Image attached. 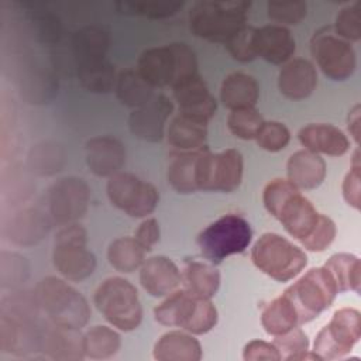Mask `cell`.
Returning a JSON list of instances; mask_svg holds the SVG:
<instances>
[{
  "label": "cell",
  "instance_id": "obj_1",
  "mask_svg": "<svg viewBox=\"0 0 361 361\" xmlns=\"http://www.w3.org/2000/svg\"><path fill=\"white\" fill-rule=\"evenodd\" d=\"M267 212L282 223L283 228L298 241L303 243L317 224L320 213L312 202L288 179H272L262 192Z\"/></svg>",
  "mask_w": 361,
  "mask_h": 361
},
{
  "label": "cell",
  "instance_id": "obj_2",
  "mask_svg": "<svg viewBox=\"0 0 361 361\" xmlns=\"http://www.w3.org/2000/svg\"><path fill=\"white\" fill-rule=\"evenodd\" d=\"M138 73L152 87H175L197 75V59L185 42L145 49L137 62Z\"/></svg>",
  "mask_w": 361,
  "mask_h": 361
},
{
  "label": "cell",
  "instance_id": "obj_3",
  "mask_svg": "<svg viewBox=\"0 0 361 361\" xmlns=\"http://www.w3.org/2000/svg\"><path fill=\"white\" fill-rule=\"evenodd\" d=\"M34 296L38 307L52 324L80 330L90 319V306L86 298L65 279L42 278L35 286Z\"/></svg>",
  "mask_w": 361,
  "mask_h": 361
},
{
  "label": "cell",
  "instance_id": "obj_4",
  "mask_svg": "<svg viewBox=\"0 0 361 361\" xmlns=\"http://www.w3.org/2000/svg\"><path fill=\"white\" fill-rule=\"evenodd\" d=\"M250 7L248 1H197L189 11L190 31L202 39L226 44L247 25Z\"/></svg>",
  "mask_w": 361,
  "mask_h": 361
},
{
  "label": "cell",
  "instance_id": "obj_5",
  "mask_svg": "<svg viewBox=\"0 0 361 361\" xmlns=\"http://www.w3.org/2000/svg\"><path fill=\"white\" fill-rule=\"evenodd\" d=\"M154 317L162 326L180 327L190 334H206L217 324L219 313L210 299L180 289L173 290L154 309Z\"/></svg>",
  "mask_w": 361,
  "mask_h": 361
},
{
  "label": "cell",
  "instance_id": "obj_6",
  "mask_svg": "<svg viewBox=\"0 0 361 361\" xmlns=\"http://www.w3.org/2000/svg\"><path fill=\"white\" fill-rule=\"evenodd\" d=\"M251 261L269 278L288 282L305 269L307 255L288 238L276 233H264L251 248Z\"/></svg>",
  "mask_w": 361,
  "mask_h": 361
},
{
  "label": "cell",
  "instance_id": "obj_7",
  "mask_svg": "<svg viewBox=\"0 0 361 361\" xmlns=\"http://www.w3.org/2000/svg\"><path fill=\"white\" fill-rule=\"evenodd\" d=\"M93 302L102 316L121 331L135 330L142 320V306L135 286L121 278L104 279L94 292Z\"/></svg>",
  "mask_w": 361,
  "mask_h": 361
},
{
  "label": "cell",
  "instance_id": "obj_8",
  "mask_svg": "<svg viewBox=\"0 0 361 361\" xmlns=\"http://www.w3.org/2000/svg\"><path fill=\"white\" fill-rule=\"evenodd\" d=\"M252 240V230L247 219L228 213L203 228L197 235L202 255L212 264H220L227 257L244 252Z\"/></svg>",
  "mask_w": 361,
  "mask_h": 361
},
{
  "label": "cell",
  "instance_id": "obj_9",
  "mask_svg": "<svg viewBox=\"0 0 361 361\" xmlns=\"http://www.w3.org/2000/svg\"><path fill=\"white\" fill-rule=\"evenodd\" d=\"M52 261L56 271L68 281L89 278L97 265L94 254L87 248V233L78 223L62 226L54 240Z\"/></svg>",
  "mask_w": 361,
  "mask_h": 361
},
{
  "label": "cell",
  "instance_id": "obj_10",
  "mask_svg": "<svg viewBox=\"0 0 361 361\" xmlns=\"http://www.w3.org/2000/svg\"><path fill=\"white\" fill-rule=\"evenodd\" d=\"M283 293L293 303L300 326L329 309L338 293V288L331 272L323 265L309 269Z\"/></svg>",
  "mask_w": 361,
  "mask_h": 361
},
{
  "label": "cell",
  "instance_id": "obj_11",
  "mask_svg": "<svg viewBox=\"0 0 361 361\" xmlns=\"http://www.w3.org/2000/svg\"><path fill=\"white\" fill-rule=\"evenodd\" d=\"M361 337V314L357 309L343 307L316 334L313 353L323 360H337L348 354Z\"/></svg>",
  "mask_w": 361,
  "mask_h": 361
},
{
  "label": "cell",
  "instance_id": "obj_12",
  "mask_svg": "<svg viewBox=\"0 0 361 361\" xmlns=\"http://www.w3.org/2000/svg\"><path fill=\"white\" fill-rule=\"evenodd\" d=\"M106 192L110 203L131 217H147L159 202V193L152 183L121 171L109 178Z\"/></svg>",
  "mask_w": 361,
  "mask_h": 361
},
{
  "label": "cell",
  "instance_id": "obj_13",
  "mask_svg": "<svg viewBox=\"0 0 361 361\" xmlns=\"http://www.w3.org/2000/svg\"><path fill=\"white\" fill-rule=\"evenodd\" d=\"M310 51L320 71L331 80H345L357 68L353 45L340 38L333 28L324 27L316 31L310 41Z\"/></svg>",
  "mask_w": 361,
  "mask_h": 361
},
{
  "label": "cell",
  "instance_id": "obj_14",
  "mask_svg": "<svg viewBox=\"0 0 361 361\" xmlns=\"http://www.w3.org/2000/svg\"><path fill=\"white\" fill-rule=\"evenodd\" d=\"M244 159L234 148L213 154L203 148L199 161V190L234 192L243 180Z\"/></svg>",
  "mask_w": 361,
  "mask_h": 361
},
{
  "label": "cell",
  "instance_id": "obj_15",
  "mask_svg": "<svg viewBox=\"0 0 361 361\" xmlns=\"http://www.w3.org/2000/svg\"><path fill=\"white\" fill-rule=\"evenodd\" d=\"M90 188L82 178L66 176L56 180L48 192V209L54 223L66 226L80 220L89 207Z\"/></svg>",
  "mask_w": 361,
  "mask_h": 361
},
{
  "label": "cell",
  "instance_id": "obj_16",
  "mask_svg": "<svg viewBox=\"0 0 361 361\" xmlns=\"http://www.w3.org/2000/svg\"><path fill=\"white\" fill-rule=\"evenodd\" d=\"M173 111V103L165 94H155L144 106L134 109L128 117L131 134L142 141L159 142L165 135V126Z\"/></svg>",
  "mask_w": 361,
  "mask_h": 361
},
{
  "label": "cell",
  "instance_id": "obj_17",
  "mask_svg": "<svg viewBox=\"0 0 361 361\" xmlns=\"http://www.w3.org/2000/svg\"><path fill=\"white\" fill-rule=\"evenodd\" d=\"M172 92L179 114L203 123H209L216 114L217 102L199 75L176 85Z\"/></svg>",
  "mask_w": 361,
  "mask_h": 361
},
{
  "label": "cell",
  "instance_id": "obj_18",
  "mask_svg": "<svg viewBox=\"0 0 361 361\" xmlns=\"http://www.w3.org/2000/svg\"><path fill=\"white\" fill-rule=\"evenodd\" d=\"M85 151L89 171L100 178H110L120 172L127 158L124 144L110 135L90 138L86 142Z\"/></svg>",
  "mask_w": 361,
  "mask_h": 361
},
{
  "label": "cell",
  "instance_id": "obj_19",
  "mask_svg": "<svg viewBox=\"0 0 361 361\" xmlns=\"http://www.w3.org/2000/svg\"><path fill=\"white\" fill-rule=\"evenodd\" d=\"M254 49L257 56L264 61L272 65H282L293 56L296 51V41L286 27L268 24L255 28Z\"/></svg>",
  "mask_w": 361,
  "mask_h": 361
},
{
  "label": "cell",
  "instance_id": "obj_20",
  "mask_svg": "<svg viewBox=\"0 0 361 361\" xmlns=\"http://www.w3.org/2000/svg\"><path fill=\"white\" fill-rule=\"evenodd\" d=\"M182 274L176 264L165 257L155 255L145 259L140 268V283L154 298L171 295L179 286Z\"/></svg>",
  "mask_w": 361,
  "mask_h": 361
},
{
  "label": "cell",
  "instance_id": "obj_21",
  "mask_svg": "<svg viewBox=\"0 0 361 361\" xmlns=\"http://www.w3.org/2000/svg\"><path fill=\"white\" fill-rule=\"evenodd\" d=\"M41 348V333L31 319L1 313L0 317V350L1 353L24 355Z\"/></svg>",
  "mask_w": 361,
  "mask_h": 361
},
{
  "label": "cell",
  "instance_id": "obj_22",
  "mask_svg": "<svg viewBox=\"0 0 361 361\" xmlns=\"http://www.w3.org/2000/svg\"><path fill=\"white\" fill-rule=\"evenodd\" d=\"M317 86V72L314 65L303 58H293L283 63L278 75L279 92L290 100L309 97Z\"/></svg>",
  "mask_w": 361,
  "mask_h": 361
},
{
  "label": "cell",
  "instance_id": "obj_23",
  "mask_svg": "<svg viewBox=\"0 0 361 361\" xmlns=\"http://www.w3.org/2000/svg\"><path fill=\"white\" fill-rule=\"evenodd\" d=\"M52 223L51 214L28 207L11 217L8 226H6V234L16 245L30 247L38 244L48 234Z\"/></svg>",
  "mask_w": 361,
  "mask_h": 361
},
{
  "label": "cell",
  "instance_id": "obj_24",
  "mask_svg": "<svg viewBox=\"0 0 361 361\" xmlns=\"http://www.w3.org/2000/svg\"><path fill=\"white\" fill-rule=\"evenodd\" d=\"M298 138L305 149L314 154L341 157L350 149L348 137L336 126L313 123L300 128Z\"/></svg>",
  "mask_w": 361,
  "mask_h": 361
},
{
  "label": "cell",
  "instance_id": "obj_25",
  "mask_svg": "<svg viewBox=\"0 0 361 361\" xmlns=\"http://www.w3.org/2000/svg\"><path fill=\"white\" fill-rule=\"evenodd\" d=\"M47 357L61 361H78L85 358L83 336L76 329L52 324L41 333V348Z\"/></svg>",
  "mask_w": 361,
  "mask_h": 361
},
{
  "label": "cell",
  "instance_id": "obj_26",
  "mask_svg": "<svg viewBox=\"0 0 361 361\" xmlns=\"http://www.w3.org/2000/svg\"><path fill=\"white\" fill-rule=\"evenodd\" d=\"M288 180L300 189H316L326 178V162L314 152L300 149L292 154L286 164Z\"/></svg>",
  "mask_w": 361,
  "mask_h": 361
},
{
  "label": "cell",
  "instance_id": "obj_27",
  "mask_svg": "<svg viewBox=\"0 0 361 361\" xmlns=\"http://www.w3.org/2000/svg\"><path fill=\"white\" fill-rule=\"evenodd\" d=\"M152 355L158 361H199L203 353L199 340L190 333L172 330L158 338Z\"/></svg>",
  "mask_w": 361,
  "mask_h": 361
},
{
  "label": "cell",
  "instance_id": "obj_28",
  "mask_svg": "<svg viewBox=\"0 0 361 361\" xmlns=\"http://www.w3.org/2000/svg\"><path fill=\"white\" fill-rule=\"evenodd\" d=\"M202 151L203 148L197 151H178L171 157L166 179L178 193L188 195L199 190V161Z\"/></svg>",
  "mask_w": 361,
  "mask_h": 361
},
{
  "label": "cell",
  "instance_id": "obj_29",
  "mask_svg": "<svg viewBox=\"0 0 361 361\" xmlns=\"http://www.w3.org/2000/svg\"><path fill=\"white\" fill-rule=\"evenodd\" d=\"M259 99V86L254 76L234 72L224 78L220 87V100L230 110L255 107Z\"/></svg>",
  "mask_w": 361,
  "mask_h": 361
},
{
  "label": "cell",
  "instance_id": "obj_30",
  "mask_svg": "<svg viewBox=\"0 0 361 361\" xmlns=\"http://www.w3.org/2000/svg\"><path fill=\"white\" fill-rule=\"evenodd\" d=\"M165 135L178 151H197L206 147L207 123L178 114L168 124Z\"/></svg>",
  "mask_w": 361,
  "mask_h": 361
},
{
  "label": "cell",
  "instance_id": "obj_31",
  "mask_svg": "<svg viewBox=\"0 0 361 361\" xmlns=\"http://www.w3.org/2000/svg\"><path fill=\"white\" fill-rule=\"evenodd\" d=\"M182 279L185 289L207 299H212L220 286V272L216 269L214 264L204 261H186Z\"/></svg>",
  "mask_w": 361,
  "mask_h": 361
},
{
  "label": "cell",
  "instance_id": "obj_32",
  "mask_svg": "<svg viewBox=\"0 0 361 361\" xmlns=\"http://www.w3.org/2000/svg\"><path fill=\"white\" fill-rule=\"evenodd\" d=\"M261 324L264 330L274 337L299 326L296 309L285 293L272 299L262 307Z\"/></svg>",
  "mask_w": 361,
  "mask_h": 361
},
{
  "label": "cell",
  "instance_id": "obj_33",
  "mask_svg": "<svg viewBox=\"0 0 361 361\" xmlns=\"http://www.w3.org/2000/svg\"><path fill=\"white\" fill-rule=\"evenodd\" d=\"M110 44L109 32L97 25L78 30L72 37V48L76 63L106 58Z\"/></svg>",
  "mask_w": 361,
  "mask_h": 361
},
{
  "label": "cell",
  "instance_id": "obj_34",
  "mask_svg": "<svg viewBox=\"0 0 361 361\" xmlns=\"http://www.w3.org/2000/svg\"><path fill=\"white\" fill-rule=\"evenodd\" d=\"M117 99L131 109H138L149 102L154 87L138 73L137 69H124L117 75L114 85Z\"/></svg>",
  "mask_w": 361,
  "mask_h": 361
},
{
  "label": "cell",
  "instance_id": "obj_35",
  "mask_svg": "<svg viewBox=\"0 0 361 361\" xmlns=\"http://www.w3.org/2000/svg\"><path fill=\"white\" fill-rule=\"evenodd\" d=\"M76 69L80 85L92 93H107L116 85V69L107 58L79 62Z\"/></svg>",
  "mask_w": 361,
  "mask_h": 361
},
{
  "label": "cell",
  "instance_id": "obj_36",
  "mask_svg": "<svg viewBox=\"0 0 361 361\" xmlns=\"http://www.w3.org/2000/svg\"><path fill=\"white\" fill-rule=\"evenodd\" d=\"M324 267L331 272L338 292H361V262L357 255L348 252L334 254Z\"/></svg>",
  "mask_w": 361,
  "mask_h": 361
},
{
  "label": "cell",
  "instance_id": "obj_37",
  "mask_svg": "<svg viewBox=\"0 0 361 361\" xmlns=\"http://www.w3.org/2000/svg\"><path fill=\"white\" fill-rule=\"evenodd\" d=\"M145 250L134 237H120L110 243L107 248L109 264L118 272L130 274L141 268L145 261Z\"/></svg>",
  "mask_w": 361,
  "mask_h": 361
},
{
  "label": "cell",
  "instance_id": "obj_38",
  "mask_svg": "<svg viewBox=\"0 0 361 361\" xmlns=\"http://www.w3.org/2000/svg\"><path fill=\"white\" fill-rule=\"evenodd\" d=\"M121 345L120 334L107 326H94L83 334V351L86 358L107 360L117 354Z\"/></svg>",
  "mask_w": 361,
  "mask_h": 361
},
{
  "label": "cell",
  "instance_id": "obj_39",
  "mask_svg": "<svg viewBox=\"0 0 361 361\" xmlns=\"http://www.w3.org/2000/svg\"><path fill=\"white\" fill-rule=\"evenodd\" d=\"M28 164L38 175H54L63 166L65 152L55 142H42L31 148Z\"/></svg>",
  "mask_w": 361,
  "mask_h": 361
},
{
  "label": "cell",
  "instance_id": "obj_40",
  "mask_svg": "<svg viewBox=\"0 0 361 361\" xmlns=\"http://www.w3.org/2000/svg\"><path fill=\"white\" fill-rule=\"evenodd\" d=\"M265 120L255 107L231 110L227 117V127L233 135L240 140H255Z\"/></svg>",
  "mask_w": 361,
  "mask_h": 361
},
{
  "label": "cell",
  "instance_id": "obj_41",
  "mask_svg": "<svg viewBox=\"0 0 361 361\" xmlns=\"http://www.w3.org/2000/svg\"><path fill=\"white\" fill-rule=\"evenodd\" d=\"M30 275V267L24 257L17 252L1 251L0 254V283L1 288L14 289L23 285Z\"/></svg>",
  "mask_w": 361,
  "mask_h": 361
},
{
  "label": "cell",
  "instance_id": "obj_42",
  "mask_svg": "<svg viewBox=\"0 0 361 361\" xmlns=\"http://www.w3.org/2000/svg\"><path fill=\"white\" fill-rule=\"evenodd\" d=\"M268 18L276 25H296L307 14V4L305 1H268Z\"/></svg>",
  "mask_w": 361,
  "mask_h": 361
},
{
  "label": "cell",
  "instance_id": "obj_43",
  "mask_svg": "<svg viewBox=\"0 0 361 361\" xmlns=\"http://www.w3.org/2000/svg\"><path fill=\"white\" fill-rule=\"evenodd\" d=\"M255 141L259 148L268 152H278L289 144L290 131L281 121H264L255 137Z\"/></svg>",
  "mask_w": 361,
  "mask_h": 361
},
{
  "label": "cell",
  "instance_id": "obj_44",
  "mask_svg": "<svg viewBox=\"0 0 361 361\" xmlns=\"http://www.w3.org/2000/svg\"><path fill=\"white\" fill-rule=\"evenodd\" d=\"M274 344L281 354V360L285 361H298L299 357L309 350L307 334L299 326L283 334L275 336Z\"/></svg>",
  "mask_w": 361,
  "mask_h": 361
},
{
  "label": "cell",
  "instance_id": "obj_45",
  "mask_svg": "<svg viewBox=\"0 0 361 361\" xmlns=\"http://www.w3.org/2000/svg\"><path fill=\"white\" fill-rule=\"evenodd\" d=\"M333 31L348 42H357L361 39V13L358 1L340 10L334 21Z\"/></svg>",
  "mask_w": 361,
  "mask_h": 361
},
{
  "label": "cell",
  "instance_id": "obj_46",
  "mask_svg": "<svg viewBox=\"0 0 361 361\" xmlns=\"http://www.w3.org/2000/svg\"><path fill=\"white\" fill-rule=\"evenodd\" d=\"M116 6L120 13L148 18H166L183 7L182 3H117Z\"/></svg>",
  "mask_w": 361,
  "mask_h": 361
},
{
  "label": "cell",
  "instance_id": "obj_47",
  "mask_svg": "<svg viewBox=\"0 0 361 361\" xmlns=\"http://www.w3.org/2000/svg\"><path fill=\"white\" fill-rule=\"evenodd\" d=\"M254 31H255L254 27L244 25L224 44L230 55L235 61L251 62L257 58V54L254 49Z\"/></svg>",
  "mask_w": 361,
  "mask_h": 361
},
{
  "label": "cell",
  "instance_id": "obj_48",
  "mask_svg": "<svg viewBox=\"0 0 361 361\" xmlns=\"http://www.w3.org/2000/svg\"><path fill=\"white\" fill-rule=\"evenodd\" d=\"M336 233H337V228L334 221L329 216L320 213L317 224L313 228L312 234L300 244L309 251L322 252L334 241Z\"/></svg>",
  "mask_w": 361,
  "mask_h": 361
},
{
  "label": "cell",
  "instance_id": "obj_49",
  "mask_svg": "<svg viewBox=\"0 0 361 361\" xmlns=\"http://www.w3.org/2000/svg\"><path fill=\"white\" fill-rule=\"evenodd\" d=\"M341 190H343L344 200L355 210H360L361 207V161H360L358 148L354 151L351 166L347 175L344 176Z\"/></svg>",
  "mask_w": 361,
  "mask_h": 361
},
{
  "label": "cell",
  "instance_id": "obj_50",
  "mask_svg": "<svg viewBox=\"0 0 361 361\" xmlns=\"http://www.w3.org/2000/svg\"><path fill=\"white\" fill-rule=\"evenodd\" d=\"M243 358L245 361H279L281 354L274 343L264 340H251L243 350Z\"/></svg>",
  "mask_w": 361,
  "mask_h": 361
},
{
  "label": "cell",
  "instance_id": "obj_51",
  "mask_svg": "<svg viewBox=\"0 0 361 361\" xmlns=\"http://www.w3.org/2000/svg\"><path fill=\"white\" fill-rule=\"evenodd\" d=\"M159 235L161 230L158 220L154 217H147L140 223L138 228L135 230L134 238L145 251H151L154 245L159 241Z\"/></svg>",
  "mask_w": 361,
  "mask_h": 361
},
{
  "label": "cell",
  "instance_id": "obj_52",
  "mask_svg": "<svg viewBox=\"0 0 361 361\" xmlns=\"http://www.w3.org/2000/svg\"><path fill=\"white\" fill-rule=\"evenodd\" d=\"M347 128H348V133L353 137L354 142L358 145L360 134H361V106L358 103L348 111Z\"/></svg>",
  "mask_w": 361,
  "mask_h": 361
}]
</instances>
